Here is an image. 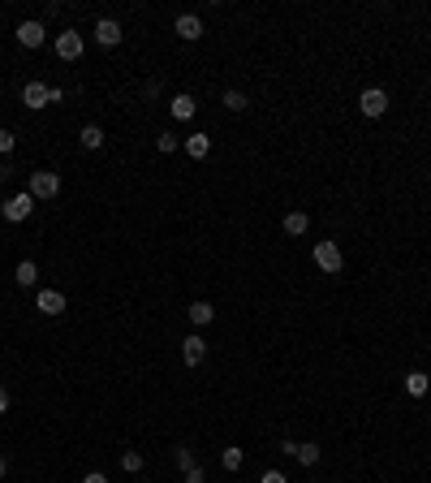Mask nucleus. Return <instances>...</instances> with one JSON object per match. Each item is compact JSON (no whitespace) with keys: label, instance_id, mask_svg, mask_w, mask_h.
I'll list each match as a JSON object with an SVG mask.
<instances>
[{"label":"nucleus","instance_id":"cd10ccee","mask_svg":"<svg viewBox=\"0 0 431 483\" xmlns=\"http://www.w3.org/2000/svg\"><path fill=\"white\" fill-rule=\"evenodd\" d=\"M82 483H108V475L104 470H91V475H82Z\"/></svg>","mask_w":431,"mask_h":483},{"label":"nucleus","instance_id":"2eb2a0df","mask_svg":"<svg viewBox=\"0 0 431 483\" xmlns=\"http://www.w3.org/2000/svg\"><path fill=\"white\" fill-rule=\"evenodd\" d=\"M207 151H212V134H190L186 138V156L190 160H207Z\"/></svg>","mask_w":431,"mask_h":483},{"label":"nucleus","instance_id":"9d476101","mask_svg":"<svg viewBox=\"0 0 431 483\" xmlns=\"http://www.w3.org/2000/svg\"><path fill=\"white\" fill-rule=\"evenodd\" d=\"M35 311L61 315V311H65V294H61V289H39V294H35Z\"/></svg>","mask_w":431,"mask_h":483},{"label":"nucleus","instance_id":"423d86ee","mask_svg":"<svg viewBox=\"0 0 431 483\" xmlns=\"http://www.w3.org/2000/svg\"><path fill=\"white\" fill-rule=\"evenodd\" d=\"M203 359H207V341H203L198 333L182 337V363H186V367H198Z\"/></svg>","mask_w":431,"mask_h":483},{"label":"nucleus","instance_id":"39448f33","mask_svg":"<svg viewBox=\"0 0 431 483\" xmlns=\"http://www.w3.org/2000/svg\"><path fill=\"white\" fill-rule=\"evenodd\" d=\"M358 108H363V117H384L388 113V91L384 87H367L358 95Z\"/></svg>","mask_w":431,"mask_h":483},{"label":"nucleus","instance_id":"b1692460","mask_svg":"<svg viewBox=\"0 0 431 483\" xmlns=\"http://www.w3.org/2000/svg\"><path fill=\"white\" fill-rule=\"evenodd\" d=\"M13 147H17L13 130H0V156H13Z\"/></svg>","mask_w":431,"mask_h":483},{"label":"nucleus","instance_id":"f257e3e1","mask_svg":"<svg viewBox=\"0 0 431 483\" xmlns=\"http://www.w3.org/2000/svg\"><path fill=\"white\" fill-rule=\"evenodd\" d=\"M311 259H315V268L328 272V276H341V272H345V255H341V246H337V242H315Z\"/></svg>","mask_w":431,"mask_h":483},{"label":"nucleus","instance_id":"4468645a","mask_svg":"<svg viewBox=\"0 0 431 483\" xmlns=\"http://www.w3.org/2000/svg\"><path fill=\"white\" fill-rule=\"evenodd\" d=\"M186 315H190V324H194V328H207V324L216 319V307L198 298V302H190V311H186Z\"/></svg>","mask_w":431,"mask_h":483},{"label":"nucleus","instance_id":"c756f323","mask_svg":"<svg viewBox=\"0 0 431 483\" xmlns=\"http://www.w3.org/2000/svg\"><path fill=\"white\" fill-rule=\"evenodd\" d=\"M5 475H9V457H5V453H0V479H5Z\"/></svg>","mask_w":431,"mask_h":483},{"label":"nucleus","instance_id":"0eeeda50","mask_svg":"<svg viewBox=\"0 0 431 483\" xmlns=\"http://www.w3.org/2000/svg\"><path fill=\"white\" fill-rule=\"evenodd\" d=\"M22 104H27V108H48V104H52V87H43V82H27V87H22Z\"/></svg>","mask_w":431,"mask_h":483},{"label":"nucleus","instance_id":"c85d7f7f","mask_svg":"<svg viewBox=\"0 0 431 483\" xmlns=\"http://www.w3.org/2000/svg\"><path fill=\"white\" fill-rule=\"evenodd\" d=\"M0 414H9V389H0Z\"/></svg>","mask_w":431,"mask_h":483},{"label":"nucleus","instance_id":"f8f14e48","mask_svg":"<svg viewBox=\"0 0 431 483\" xmlns=\"http://www.w3.org/2000/svg\"><path fill=\"white\" fill-rule=\"evenodd\" d=\"M13 281H17L22 289H35V285H39V264H35V259H22V264L13 268Z\"/></svg>","mask_w":431,"mask_h":483},{"label":"nucleus","instance_id":"412c9836","mask_svg":"<svg viewBox=\"0 0 431 483\" xmlns=\"http://www.w3.org/2000/svg\"><path fill=\"white\" fill-rule=\"evenodd\" d=\"M293 457H298L302 466H319V445H311V440H307V445H298V453H293Z\"/></svg>","mask_w":431,"mask_h":483},{"label":"nucleus","instance_id":"5701e85b","mask_svg":"<svg viewBox=\"0 0 431 483\" xmlns=\"http://www.w3.org/2000/svg\"><path fill=\"white\" fill-rule=\"evenodd\" d=\"M173 462H177V470H182V475H186V470L194 466V453H190V449L182 445V449H173Z\"/></svg>","mask_w":431,"mask_h":483},{"label":"nucleus","instance_id":"a878e982","mask_svg":"<svg viewBox=\"0 0 431 483\" xmlns=\"http://www.w3.org/2000/svg\"><path fill=\"white\" fill-rule=\"evenodd\" d=\"M182 483H207V475H203V466H190V470L182 475Z\"/></svg>","mask_w":431,"mask_h":483},{"label":"nucleus","instance_id":"20e7f679","mask_svg":"<svg viewBox=\"0 0 431 483\" xmlns=\"http://www.w3.org/2000/svg\"><path fill=\"white\" fill-rule=\"evenodd\" d=\"M52 48H57V57H61V61H82V52H87V39H82L78 31H61Z\"/></svg>","mask_w":431,"mask_h":483},{"label":"nucleus","instance_id":"7c9ffc66","mask_svg":"<svg viewBox=\"0 0 431 483\" xmlns=\"http://www.w3.org/2000/svg\"><path fill=\"white\" fill-rule=\"evenodd\" d=\"M9 173H13V168H9L5 160H0V182H5V177H9Z\"/></svg>","mask_w":431,"mask_h":483},{"label":"nucleus","instance_id":"ddd939ff","mask_svg":"<svg viewBox=\"0 0 431 483\" xmlns=\"http://www.w3.org/2000/svg\"><path fill=\"white\" fill-rule=\"evenodd\" d=\"M168 113H173L177 121H190V117L198 113V104H194V95H173V99H168Z\"/></svg>","mask_w":431,"mask_h":483},{"label":"nucleus","instance_id":"6ab92c4d","mask_svg":"<svg viewBox=\"0 0 431 483\" xmlns=\"http://www.w3.org/2000/svg\"><path fill=\"white\" fill-rule=\"evenodd\" d=\"M78 143H82L87 151H99V147H104V130H99V125H82V130H78Z\"/></svg>","mask_w":431,"mask_h":483},{"label":"nucleus","instance_id":"6e6552de","mask_svg":"<svg viewBox=\"0 0 431 483\" xmlns=\"http://www.w3.org/2000/svg\"><path fill=\"white\" fill-rule=\"evenodd\" d=\"M125 35H121V22H112V17H99L95 22V43L99 48H117Z\"/></svg>","mask_w":431,"mask_h":483},{"label":"nucleus","instance_id":"393cba45","mask_svg":"<svg viewBox=\"0 0 431 483\" xmlns=\"http://www.w3.org/2000/svg\"><path fill=\"white\" fill-rule=\"evenodd\" d=\"M156 147H160V151H177V147H182V138H177V134H168V130H164V134L156 138Z\"/></svg>","mask_w":431,"mask_h":483},{"label":"nucleus","instance_id":"bb28decb","mask_svg":"<svg viewBox=\"0 0 431 483\" xmlns=\"http://www.w3.org/2000/svg\"><path fill=\"white\" fill-rule=\"evenodd\" d=\"M259 483H289V479H285L281 470H263V479H259Z\"/></svg>","mask_w":431,"mask_h":483},{"label":"nucleus","instance_id":"4be33fe9","mask_svg":"<svg viewBox=\"0 0 431 483\" xmlns=\"http://www.w3.org/2000/svg\"><path fill=\"white\" fill-rule=\"evenodd\" d=\"M121 470H130V475L143 470V453H138V449H125V453H121Z\"/></svg>","mask_w":431,"mask_h":483},{"label":"nucleus","instance_id":"dca6fc26","mask_svg":"<svg viewBox=\"0 0 431 483\" xmlns=\"http://www.w3.org/2000/svg\"><path fill=\"white\" fill-rule=\"evenodd\" d=\"M307 229H311V216H307V212H285V233H289V238H302Z\"/></svg>","mask_w":431,"mask_h":483},{"label":"nucleus","instance_id":"f03ea898","mask_svg":"<svg viewBox=\"0 0 431 483\" xmlns=\"http://www.w3.org/2000/svg\"><path fill=\"white\" fill-rule=\"evenodd\" d=\"M31 199L35 203H48V199H57L61 194V173H52V168H39V173H31Z\"/></svg>","mask_w":431,"mask_h":483},{"label":"nucleus","instance_id":"a211bd4d","mask_svg":"<svg viewBox=\"0 0 431 483\" xmlns=\"http://www.w3.org/2000/svg\"><path fill=\"white\" fill-rule=\"evenodd\" d=\"M427 389H431V375H423V371L405 375V393H410V397H427Z\"/></svg>","mask_w":431,"mask_h":483},{"label":"nucleus","instance_id":"1a4fd4ad","mask_svg":"<svg viewBox=\"0 0 431 483\" xmlns=\"http://www.w3.org/2000/svg\"><path fill=\"white\" fill-rule=\"evenodd\" d=\"M173 31L182 35L186 43H194V39H203V17L198 13H177V22H173Z\"/></svg>","mask_w":431,"mask_h":483},{"label":"nucleus","instance_id":"7ed1b4c3","mask_svg":"<svg viewBox=\"0 0 431 483\" xmlns=\"http://www.w3.org/2000/svg\"><path fill=\"white\" fill-rule=\"evenodd\" d=\"M31 212H35V199H31V190H22V194H13V199H5V203H0V216H5L9 224L27 220Z\"/></svg>","mask_w":431,"mask_h":483},{"label":"nucleus","instance_id":"f3484780","mask_svg":"<svg viewBox=\"0 0 431 483\" xmlns=\"http://www.w3.org/2000/svg\"><path fill=\"white\" fill-rule=\"evenodd\" d=\"M220 104H224V108H229V113H246V108H250V99H246V91H238V87H229V91H224V95H220Z\"/></svg>","mask_w":431,"mask_h":483},{"label":"nucleus","instance_id":"9b49d317","mask_svg":"<svg viewBox=\"0 0 431 483\" xmlns=\"http://www.w3.org/2000/svg\"><path fill=\"white\" fill-rule=\"evenodd\" d=\"M43 39H48V31H43V22H22V27H17V43L22 48H43Z\"/></svg>","mask_w":431,"mask_h":483},{"label":"nucleus","instance_id":"aec40b11","mask_svg":"<svg viewBox=\"0 0 431 483\" xmlns=\"http://www.w3.org/2000/svg\"><path fill=\"white\" fill-rule=\"evenodd\" d=\"M242 462H246V453H242L238 445H224V449H220V466H224V470H238Z\"/></svg>","mask_w":431,"mask_h":483}]
</instances>
